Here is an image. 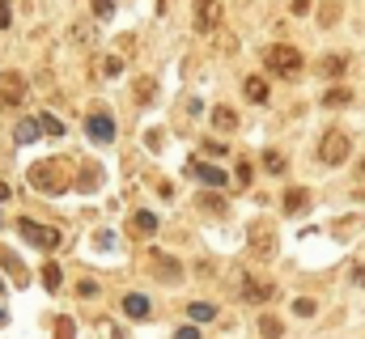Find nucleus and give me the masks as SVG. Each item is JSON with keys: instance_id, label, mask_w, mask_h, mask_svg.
<instances>
[{"instance_id": "18", "label": "nucleus", "mask_w": 365, "mask_h": 339, "mask_svg": "<svg viewBox=\"0 0 365 339\" xmlns=\"http://www.w3.org/2000/svg\"><path fill=\"white\" fill-rule=\"evenodd\" d=\"M38 132H43V123L21 119V123H17V144H34V140H38Z\"/></svg>"}, {"instance_id": "1", "label": "nucleus", "mask_w": 365, "mask_h": 339, "mask_svg": "<svg viewBox=\"0 0 365 339\" xmlns=\"http://www.w3.org/2000/svg\"><path fill=\"white\" fill-rule=\"evenodd\" d=\"M64 161H34L30 166V187H38V191H47V195H60L64 187H68V178H64Z\"/></svg>"}, {"instance_id": "30", "label": "nucleus", "mask_w": 365, "mask_h": 339, "mask_svg": "<svg viewBox=\"0 0 365 339\" xmlns=\"http://www.w3.org/2000/svg\"><path fill=\"white\" fill-rule=\"evenodd\" d=\"M111 8H115V0H94V13L98 17H111Z\"/></svg>"}, {"instance_id": "21", "label": "nucleus", "mask_w": 365, "mask_h": 339, "mask_svg": "<svg viewBox=\"0 0 365 339\" xmlns=\"http://www.w3.org/2000/svg\"><path fill=\"white\" fill-rule=\"evenodd\" d=\"M38 276H43V289H47V293H55V289H60V276H64V272H60L55 263H43V272H38Z\"/></svg>"}, {"instance_id": "6", "label": "nucleus", "mask_w": 365, "mask_h": 339, "mask_svg": "<svg viewBox=\"0 0 365 339\" xmlns=\"http://www.w3.org/2000/svg\"><path fill=\"white\" fill-rule=\"evenodd\" d=\"M251 251H255V259H272V255H276V229H272L268 221H259V225L251 229Z\"/></svg>"}, {"instance_id": "34", "label": "nucleus", "mask_w": 365, "mask_h": 339, "mask_svg": "<svg viewBox=\"0 0 365 339\" xmlns=\"http://www.w3.org/2000/svg\"><path fill=\"white\" fill-rule=\"evenodd\" d=\"M353 285H361V289H365V263H361V268H353Z\"/></svg>"}, {"instance_id": "25", "label": "nucleus", "mask_w": 365, "mask_h": 339, "mask_svg": "<svg viewBox=\"0 0 365 339\" xmlns=\"http://www.w3.org/2000/svg\"><path fill=\"white\" fill-rule=\"evenodd\" d=\"M315 310H319V306H315L310 297H298V301H293V314H298V318H315Z\"/></svg>"}, {"instance_id": "8", "label": "nucleus", "mask_w": 365, "mask_h": 339, "mask_svg": "<svg viewBox=\"0 0 365 339\" xmlns=\"http://www.w3.org/2000/svg\"><path fill=\"white\" fill-rule=\"evenodd\" d=\"M149 263L157 268V276H162L166 285L183 280V263H179V259H170V255H162V251H149Z\"/></svg>"}, {"instance_id": "17", "label": "nucleus", "mask_w": 365, "mask_h": 339, "mask_svg": "<svg viewBox=\"0 0 365 339\" xmlns=\"http://www.w3.org/2000/svg\"><path fill=\"white\" fill-rule=\"evenodd\" d=\"M213 127H221V132H234V127H238V115H234L230 106H217V110H213Z\"/></svg>"}, {"instance_id": "2", "label": "nucleus", "mask_w": 365, "mask_h": 339, "mask_svg": "<svg viewBox=\"0 0 365 339\" xmlns=\"http://www.w3.org/2000/svg\"><path fill=\"white\" fill-rule=\"evenodd\" d=\"M264 64H268L272 72H281V76H298V72H302V51H298V47H285V42H276V47H268V51H264Z\"/></svg>"}, {"instance_id": "39", "label": "nucleus", "mask_w": 365, "mask_h": 339, "mask_svg": "<svg viewBox=\"0 0 365 339\" xmlns=\"http://www.w3.org/2000/svg\"><path fill=\"white\" fill-rule=\"evenodd\" d=\"M0 293H4V285H0Z\"/></svg>"}, {"instance_id": "35", "label": "nucleus", "mask_w": 365, "mask_h": 339, "mask_svg": "<svg viewBox=\"0 0 365 339\" xmlns=\"http://www.w3.org/2000/svg\"><path fill=\"white\" fill-rule=\"evenodd\" d=\"M0 200H9V183H0Z\"/></svg>"}, {"instance_id": "36", "label": "nucleus", "mask_w": 365, "mask_h": 339, "mask_svg": "<svg viewBox=\"0 0 365 339\" xmlns=\"http://www.w3.org/2000/svg\"><path fill=\"white\" fill-rule=\"evenodd\" d=\"M157 13H166V0H157Z\"/></svg>"}, {"instance_id": "14", "label": "nucleus", "mask_w": 365, "mask_h": 339, "mask_svg": "<svg viewBox=\"0 0 365 339\" xmlns=\"http://www.w3.org/2000/svg\"><path fill=\"white\" fill-rule=\"evenodd\" d=\"M0 268L13 276V285H26V268H21V259H17L13 251H0Z\"/></svg>"}, {"instance_id": "5", "label": "nucleus", "mask_w": 365, "mask_h": 339, "mask_svg": "<svg viewBox=\"0 0 365 339\" xmlns=\"http://www.w3.org/2000/svg\"><path fill=\"white\" fill-rule=\"evenodd\" d=\"M85 132H89V140L111 144V140H115V119H111L106 110H94V115H85Z\"/></svg>"}, {"instance_id": "19", "label": "nucleus", "mask_w": 365, "mask_h": 339, "mask_svg": "<svg viewBox=\"0 0 365 339\" xmlns=\"http://www.w3.org/2000/svg\"><path fill=\"white\" fill-rule=\"evenodd\" d=\"M242 93H247L251 102H264V98H268V85H264L259 76H247V81H242Z\"/></svg>"}, {"instance_id": "24", "label": "nucleus", "mask_w": 365, "mask_h": 339, "mask_svg": "<svg viewBox=\"0 0 365 339\" xmlns=\"http://www.w3.org/2000/svg\"><path fill=\"white\" fill-rule=\"evenodd\" d=\"M319 21H323V25H336V21H340V0H327L323 13H319Z\"/></svg>"}, {"instance_id": "12", "label": "nucleus", "mask_w": 365, "mask_h": 339, "mask_svg": "<svg viewBox=\"0 0 365 339\" xmlns=\"http://www.w3.org/2000/svg\"><path fill=\"white\" fill-rule=\"evenodd\" d=\"M281 204H285V212H289V217H302V212H306V204H310V191H306V187H293V191H285V200H281Z\"/></svg>"}, {"instance_id": "28", "label": "nucleus", "mask_w": 365, "mask_h": 339, "mask_svg": "<svg viewBox=\"0 0 365 339\" xmlns=\"http://www.w3.org/2000/svg\"><path fill=\"white\" fill-rule=\"evenodd\" d=\"M119 72H123V59H119V55L102 59V76H119Z\"/></svg>"}, {"instance_id": "26", "label": "nucleus", "mask_w": 365, "mask_h": 339, "mask_svg": "<svg viewBox=\"0 0 365 339\" xmlns=\"http://www.w3.org/2000/svg\"><path fill=\"white\" fill-rule=\"evenodd\" d=\"M213 314H217V310H213L208 301H196V306H191V318H196V323H208Z\"/></svg>"}, {"instance_id": "3", "label": "nucleus", "mask_w": 365, "mask_h": 339, "mask_svg": "<svg viewBox=\"0 0 365 339\" xmlns=\"http://www.w3.org/2000/svg\"><path fill=\"white\" fill-rule=\"evenodd\" d=\"M349 153H353V140H349L344 132H327V136L319 140V161H323V166H340Z\"/></svg>"}, {"instance_id": "27", "label": "nucleus", "mask_w": 365, "mask_h": 339, "mask_svg": "<svg viewBox=\"0 0 365 339\" xmlns=\"http://www.w3.org/2000/svg\"><path fill=\"white\" fill-rule=\"evenodd\" d=\"M259 331H264V335H281L285 327H281V318H272V314H264V318H259Z\"/></svg>"}, {"instance_id": "29", "label": "nucleus", "mask_w": 365, "mask_h": 339, "mask_svg": "<svg viewBox=\"0 0 365 339\" xmlns=\"http://www.w3.org/2000/svg\"><path fill=\"white\" fill-rule=\"evenodd\" d=\"M38 123H43V132H51V136H60V132H64V123H60V119H51V115H38Z\"/></svg>"}, {"instance_id": "10", "label": "nucleus", "mask_w": 365, "mask_h": 339, "mask_svg": "<svg viewBox=\"0 0 365 339\" xmlns=\"http://www.w3.org/2000/svg\"><path fill=\"white\" fill-rule=\"evenodd\" d=\"M187 170H191L204 187H225V183H230V174H225V170H217V166H208V161H200V157H196Z\"/></svg>"}, {"instance_id": "11", "label": "nucleus", "mask_w": 365, "mask_h": 339, "mask_svg": "<svg viewBox=\"0 0 365 339\" xmlns=\"http://www.w3.org/2000/svg\"><path fill=\"white\" fill-rule=\"evenodd\" d=\"M21 93H26V81H21L17 72H4V76H0V98H4V106H17Z\"/></svg>"}, {"instance_id": "33", "label": "nucleus", "mask_w": 365, "mask_h": 339, "mask_svg": "<svg viewBox=\"0 0 365 339\" xmlns=\"http://www.w3.org/2000/svg\"><path fill=\"white\" fill-rule=\"evenodd\" d=\"M310 13V0H293V17H306Z\"/></svg>"}, {"instance_id": "4", "label": "nucleus", "mask_w": 365, "mask_h": 339, "mask_svg": "<svg viewBox=\"0 0 365 339\" xmlns=\"http://www.w3.org/2000/svg\"><path fill=\"white\" fill-rule=\"evenodd\" d=\"M17 234H21L30 246H38V251H55V246H60V234L47 229V225H38V221H30V217L17 221Z\"/></svg>"}, {"instance_id": "22", "label": "nucleus", "mask_w": 365, "mask_h": 339, "mask_svg": "<svg viewBox=\"0 0 365 339\" xmlns=\"http://www.w3.org/2000/svg\"><path fill=\"white\" fill-rule=\"evenodd\" d=\"M353 102V89H332V93H323V106H349Z\"/></svg>"}, {"instance_id": "31", "label": "nucleus", "mask_w": 365, "mask_h": 339, "mask_svg": "<svg viewBox=\"0 0 365 339\" xmlns=\"http://www.w3.org/2000/svg\"><path fill=\"white\" fill-rule=\"evenodd\" d=\"M9 21H13V8H9V0H0V30H9Z\"/></svg>"}, {"instance_id": "13", "label": "nucleus", "mask_w": 365, "mask_h": 339, "mask_svg": "<svg viewBox=\"0 0 365 339\" xmlns=\"http://www.w3.org/2000/svg\"><path fill=\"white\" fill-rule=\"evenodd\" d=\"M123 310H128V318H149V297H140V293H128L123 297Z\"/></svg>"}, {"instance_id": "7", "label": "nucleus", "mask_w": 365, "mask_h": 339, "mask_svg": "<svg viewBox=\"0 0 365 339\" xmlns=\"http://www.w3.org/2000/svg\"><path fill=\"white\" fill-rule=\"evenodd\" d=\"M242 297H247L251 306H264V301L276 297V285L264 280V276H247V280H242Z\"/></svg>"}, {"instance_id": "38", "label": "nucleus", "mask_w": 365, "mask_h": 339, "mask_svg": "<svg viewBox=\"0 0 365 339\" xmlns=\"http://www.w3.org/2000/svg\"><path fill=\"white\" fill-rule=\"evenodd\" d=\"M361 174H365V161H361Z\"/></svg>"}, {"instance_id": "16", "label": "nucleus", "mask_w": 365, "mask_h": 339, "mask_svg": "<svg viewBox=\"0 0 365 339\" xmlns=\"http://www.w3.org/2000/svg\"><path fill=\"white\" fill-rule=\"evenodd\" d=\"M344 68H349L344 55H323V59H319V72H323V76H340Z\"/></svg>"}, {"instance_id": "15", "label": "nucleus", "mask_w": 365, "mask_h": 339, "mask_svg": "<svg viewBox=\"0 0 365 339\" xmlns=\"http://www.w3.org/2000/svg\"><path fill=\"white\" fill-rule=\"evenodd\" d=\"M132 234L153 238V234H157V217H153V212H136V217H132Z\"/></svg>"}, {"instance_id": "9", "label": "nucleus", "mask_w": 365, "mask_h": 339, "mask_svg": "<svg viewBox=\"0 0 365 339\" xmlns=\"http://www.w3.org/2000/svg\"><path fill=\"white\" fill-rule=\"evenodd\" d=\"M221 21V0H196V30H217Z\"/></svg>"}, {"instance_id": "23", "label": "nucleus", "mask_w": 365, "mask_h": 339, "mask_svg": "<svg viewBox=\"0 0 365 339\" xmlns=\"http://www.w3.org/2000/svg\"><path fill=\"white\" fill-rule=\"evenodd\" d=\"M285 166H289V161H285L276 149H268V153H264V170H272V174H285Z\"/></svg>"}, {"instance_id": "37", "label": "nucleus", "mask_w": 365, "mask_h": 339, "mask_svg": "<svg viewBox=\"0 0 365 339\" xmlns=\"http://www.w3.org/2000/svg\"><path fill=\"white\" fill-rule=\"evenodd\" d=\"M4 318H9V314H4V310H0V327H4Z\"/></svg>"}, {"instance_id": "32", "label": "nucleus", "mask_w": 365, "mask_h": 339, "mask_svg": "<svg viewBox=\"0 0 365 339\" xmlns=\"http://www.w3.org/2000/svg\"><path fill=\"white\" fill-rule=\"evenodd\" d=\"M251 174H255V170H251V161H242V166H238V183H251Z\"/></svg>"}, {"instance_id": "20", "label": "nucleus", "mask_w": 365, "mask_h": 339, "mask_svg": "<svg viewBox=\"0 0 365 339\" xmlns=\"http://www.w3.org/2000/svg\"><path fill=\"white\" fill-rule=\"evenodd\" d=\"M196 204H200V208H204V212H217V217H225V208H230V204H225V200H221V195H213V191H208V195H200V200H196Z\"/></svg>"}]
</instances>
